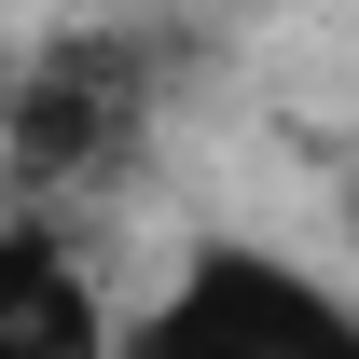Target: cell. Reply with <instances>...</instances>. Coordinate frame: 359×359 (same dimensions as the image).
Wrapping results in <instances>:
<instances>
[{"mask_svg":"<svg viewBox=\"0 0 359 359\" xmlns=\"http://www.w3.org/2000/svg\"><path fill=\"white\" fill-rule=\"evenodd\" d=\"M125 359H359V290H332L263 235H208L125 318Z\"/></svg>","mask_w":359,"mask_h":359,"instance_id":"obj_1","label":"cell"},{"mask_svg":"<svg viewBox=\"0 0 359 359\" xmlns=\"http://www.w3.org/2000/svg\"><path fill=\"white\" fill-rule=\"evenodd\" d=\"M125 125H138V42H55V55H28V83H14V180L42 194V180L125 152Z\"/></svg>","mask_w":359,"mask_h":359,"instance_id":"obj_2","label":"cell"},{"mask_svg":"<svg viewBox=\"0 0 359 359\" xmlns=\"http://www.w3.org/2000/svg\"><path fill=\"white\" fill-rule=\"evenodd\" d=\"M0 359H125V318L69 263V235L28 208V222L0 235Z\"/></svg>","mask_w":359,"mask_h":359,"instance_id":"obj_3","label":"cell"}]
</instances>
